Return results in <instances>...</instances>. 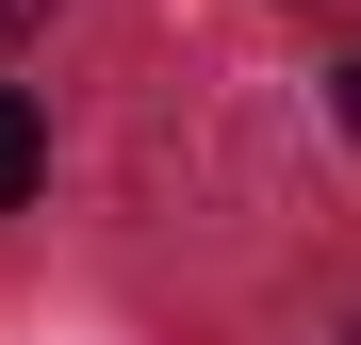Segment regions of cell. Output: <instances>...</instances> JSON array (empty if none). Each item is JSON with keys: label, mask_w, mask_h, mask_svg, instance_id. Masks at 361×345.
Masks as SVG:
<instances>
[{"label": "cell", "mask_w": 361, "mask_h": 345, "mask_svg": "<svg viewBox=\"0 0 361 345\" xmlns=\"http://www.w3.org/2000/svg\"><path fill=\"white\" fill-rule=\"evenodd\" d=\"M49 17H66V0H0V49H17V33H49Z\"/></svg>", "instance_id": "7a4b0ae2"}, {"label": "cell", "mask_w": 361, "mask_h": 345, "mask_svg": "<svg viewBox=\"0 0 361 345\" xmlns=\"http://www.w3.org/2000/svg\"><path fill=\"white\" fill-rule=\"evenodd\" d=\"M33 181H49V115H33V99H17V83H0V214H17V198H33Z\"/></svg>", "instance_id": "6da1fadb"}, {"label": "cell", "mask_w": 361, "mask_h": 345, "mask_svg": "<svg viewBox=\"0 0 361 345\" xmlns=\"http://www.w3.org/2000/svg\"><path fill=\"white\" fill-rule=\"evenodd\" d=\"M329 115H345V132H361V49H345V66H329Z\"/></svg>", "instance_id": "3957f363"}]
</instances>
